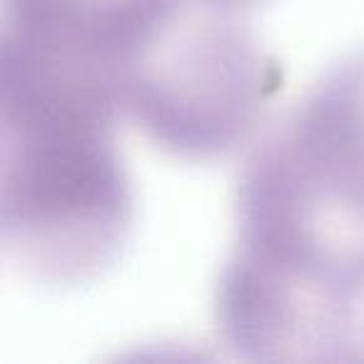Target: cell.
<instances>
[{
    "label": "cell",
    "mask_w": 364,
    "mask_h": 364,
    "mask_svg": "<svg viewBox=\"0 0 364 364\" xmlns=\"http://www.w3.org/2000/svg\"><path fill=\"white\" fill-rule=\"evenodd\" d=\"M120 117L105 82L0 23V245L36 282H90L130 240Z\"/></svg>",
    "instance_id": "1"
},
{
    "label": "cell",
    "mask_w": 364,
    "mask_h": 364,
    "mask_svg": "<svg viewBox=\"0 0 364 364\" xmlns=\"http://www.w3.org/2000/svg\"><path fill=\"white\" fill-rule=\"evenodd\" d=\"M240 13L193 0L122 90V117L180 160L237 150L282 85Z\"/></svg>",
    "instance_id": "2"
},
{
    "label": "cell",
    "mask_w": 364,
    "mask_h": 364,
    "mask_svg": "<svg viewBox=\"0 0 364 364\" xmlns=\"http://www.w3.org/2000/svg\"><path fill=\"white\" fill-rule=\"evenodd\" d=\"M245 167L304 208L364 230V53L329 68Z\"/></svg>",
    "instance_id": "3"
},
{
    "label": "cell",
    "mask_w": 364,
    "mask_h": 364,
    "mask_svg": "<svg viewBox=\"0 0 364 364\" xmlns=\"http://www.w3.org/2000/svg\"><path fill=\"white\" fill-rule=\"evenodd\" d=\"M190 0H0L3 26L115 95L167 36ZM122 112V110H120Z\"/></svg>",
    "instance_id": "4"
}]
</instances>
